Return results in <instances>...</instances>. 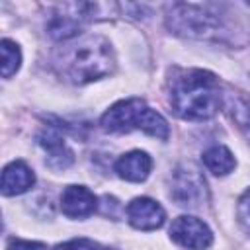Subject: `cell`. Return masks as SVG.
<instances>
[{
    "label": "cell",
    "instance_id": "obj_1",
    "mask_svg": "<svg viewBox=\"0 0 250 250\" xmlns=\"http://www.w3.org/2000/svg\"><path fill=\"white\" fill-rule=\"evenodd\" d=\"M168 92L174 113L188 121L215 117L223 102L219 80L201 68L176 70L168 82Z\"/></svg>",
    "mask_w": 250,
    "mask_h": 250
},
{
    "label": "cell",
    "instance_id": "obj_2",
    "mask_svg": "<svg viewBox=\"0 0 250 250\" xmlns=\"http://www.w3.org/2000/svg\"><path fill=\"white\" fill-rule=\"evenodd\" d=\"M100 125L107 133H129L139 129L160 141H166L170 135L166 119L139 98H129L113 104L102 115Z\"/></svg>",
    "mask_w": 250,
    "mask_h": 250
},
{
    "label": "cell",
    "instance_id": "obj_3",
    "mask_svg": "<svg viewBox=\"0 0 250 250\" xmlns=\"http://www.w3.org/2000/svg\"><path fill=\"white\" fill-rule=\"evenodd\" d=\"M62 61L64 74L76 84H86L104 78L115 68L111 45L104 37H88L80 41L68 53L62 55Z\"/></svg>",
    "mask_w": 250,
    "mask_h": 250
},
{
    "label": "cell",
    "instance_id": "obj_4",
    "mask_svg": "<svg viewBox=\"0 0 250 250\" xmlns=\"http://www.w3.org/2000/svg\"><path fill=\"white\" fill-rule=\"evenodd\" d=\"M166 25L176 35L189 39H207L221 29V18L209 4L176 2L168 8Z\"/></svg>",
    "mask_w": 250,
    "mask_h": 250
},
{
    "label": "cell",
    "instance_id": "obj_5",
    "mask_svg": "<svg viewBox=\"0 0 250 250\" xmlns=\"http://www.w3.org/2000/svg\"><path fill=\"white\" fill-rule=\"evenodd\" d=\"M170 197L180 207H199L207 201V184L203 174L191 164L178 166L170 176Z\"/></svg>",
    "mask_w": 250,
    "mask_h": 250
},
{
    "label": "cell",
    "instance_id": "obj_6",
    "mask_svg": "<svg viewBox=\"0 0 250 250\" xmlns=\"http://www.w3.org/2000/svg\"><path fill=\"white\" fill-rule=\"evenodd\" d=\"M88 20L90 4H61L47 20V33L57 41H68L82 33V27Z\"/></svg>",
    "mask_w": 250,
    "mask_h": 250
},
{
    "label": "cell",
    "instance_id": "obj_7",
    "mask_svg": "<svg viewBox=\"0 0 250 250\" xmlns=\"http://www.w3.org/2000/svg\"><path fill=\"white\" fill-rule=\"evenodd\" d=\"M170 238L178 246H182V248H188V250H205L213 242V232L197 217L182 215V217H178V219L172 221Z\"/></svg>",
    "mask_w": 250,
    "mask_h": 250
},
{
    "label": "cell",
    "instance_id": "obj_8",
    "mask_svg": "<svg viewBox=\"0 0 250 250\" xmlns=\"http://www.w3.org/2000/svg\"><path fill=\"white\" fill-rule=\"evenodd\" d=\"M127 221L137 230H156L164 225L166 213L160 203H156L150 197H135L127 209Z\"/></svg>",
    "mask_w": 250,
    "mask_h": 250
},
{
    "label": "cell",
    "instance_id": "obj_9",
    "mask_svg": "<svg viewBox=\"0 0 250 250\" xmlns=\"http://www.w3.org/2000/svg\"><path fill=\"white\" fill-rule=\"evenodd\" d=\"M98 207V197L84 186H68L61 195V209L70 219L90 217Z\"/></svg>",
    "mask_w": 250,
    "mask_h": 250
},
{
    "label": "cell",
    "instance_id": "obj_10",
    "mask_svg": "<svg viewBox=\"0 0 250 250\" xmlns=\"http://www.w3.org/2000/svg\"><path fill=\"white\" fill-rule=\"evenodd\" d=\"M37 143L45 148V152H47V164H49L51 168L61 170V168H66V166L72 164L74 154H72V150L64 145V139L61 137V133H59L57 129L47 127L45 131H41V133L37 135Z\"/></svg>",
    "mask_w": 250,
    "mask_h": 250
},
{
    "label": "cell",
    "instance_id": "obj_11",
    "mask_svg": "<svg viewBox=\"0 0 250 250\" xmlns=\"http://www.w3.org/2000/svg\"><path fill=\"white\" fill-rule=\"evenodd\" d=\"M152 170V158L145 150H131L117 158L115 172L127 182H145Z\"/></svg>",
    "mask_w": 250,
    "mask_h": 250
},
{
    "label": "cell",
    "instance_id": "obj_12",
    "mask_svg": "<svg viewBox=\"0 0 250 250\" xmlns=\"http://www.w3.org/2000/svg\"><path fill=\"white\" fill-rule=\"evenodd\" d=\"M33 184H35V174L21 160L10 162L2 172V193L4 195H20L27 191Z\"/></svg>",
    "mask_w": 250,
    "mask_h": 250
},
{
    "label": "cell",
    "instance_id": "obj_13",
    "mask_svg": "<svg viewBox=\"0 0 250 250\" xmlns=\"http://www.w3.org/2000/svg\"><path fill=\"white\" fill-rule=\"evenodd\" d=\"M201 158H203L205 168L209 172H213L215 176H227L236 166V160H234L232 152L227 146H221V145H215V146L207 148Z\"/></svg>",
    "mask_w": 250,
    "mask_h": 250
},
{
    "label": "cell",
    "instance_id": "obj_14",
    "mask_svg": "<svg viewBox=\"0 0 250 250\" xmlns=\"http://www.w3.org/2000/svg\"><path fill=\"white\" fill-rule=\"evenodd\" d=\"M0 51H2V76L10 78L12 74H16V70L20 68V62H21L20 47L10 39H2Z\"/></svg>",
    "mask_w": 250,
    "mask_h": 250
},
{
    "label": "cell",
    "instance_id": "obj_15",
    "mask_svg": "<svg viewBox=\"0 0 250 250\" xmlns=\"http://www.w3.org/2000/svg\"><path fill=\"white\" fill-rule=\"evenodd\" d=\"M236 217H238L240 227L250 234V189H246L240 195L238 205H236Z\"/></svg>",
    "mask_w": 250,
    "mask_h": 250
},
{
    "label": "cell",
    "instance_id": "obj_16",
    "mask_svg": "<svg viewBox=\"0 0 250 250\" xmlns=\"http://www.w3.org/2000/svg\"><path fill=\"white\" fill-rule=\"evenodd\" d=\"M55 250H98V244L90 238H72L62 244H57Z\"/></svg>",
    "mask_w": 250,
    "mask_h": 250
},
{
    "label": "cell",
    "instance_id": "obj_17",
    "mask_svg": "<svg viewBox=\"0 0 250 250\" xmlns=\"http://www.w3.org/2000/svg\"><path fill=\"white\" fill-rule=\"evenodd\" d=\"M8 250H47V246L43 242H35V240H20V238H12L8 242Z\"/></svg>",
    "mask_w": 250,
    "mask_h": 250
},
{
    "label": "cell",
    "instance_id": "obj_18",
    "mask_svg": "<svg viewBox=\"0 0 250 250\" xmlns=\"http://www.w3.org/2000/svg\"><path fill=\"white\" fill-rule=\"evenodd\" d=\"M102 250H115V248H102Z\"/></svg>",
    "mask_w": 250,
    "mask_h": 250
}]
</instances>
